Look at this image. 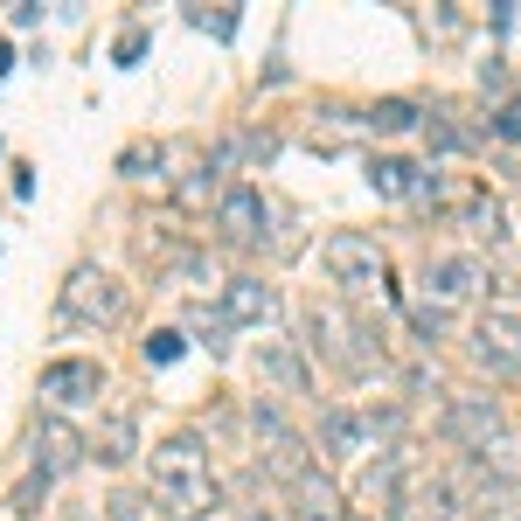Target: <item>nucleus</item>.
<instances>
[{"label": "nucleus", "instance_id": "1", "mask_svg": "<svg viewBox=\"0 0 521 521\" xmlns=\"http://www.w3.org/2000/svg\"><path fill=\"white\" fill-rule=\"evenodd\" d=\"M153 494H160V508L174 521H202L216 508V473H209V452H202V438H167V445H153Z\"/></svg>", "mask_w": 521, "mask_h": 521}, {"label": "nucleus", "instance_id": "2", "mask_svg": "<svg viewBox=\"0 0 521 521\" xmlns=\"http://www.w3.org/2000/svg\"><path fill=\"white\" fill-rule=\"evenodd\" d=\"M56 313H63V327H119L126 320V285L112 271H98V264H77L63 278Z\"/></svg>", "mask_w": 521, "mask_h": 521}, {"label": "nucleus", "instance_id": "3", "mask_svg": "<svg viewBox=\"0 0 521 521\" xmlns=\"http://www.w3.org/2000/svg\"><path fill=\"white\" fill-rule=\"evenodd\" d=\"M383 501L396 508V521H445L452 508H459V480H452V473H431V466L410 459Z\"/></svg>", "mask_w": 521, "mask_h": 521}, {"label": "nucleus", "instance_id": "4", "mask_svg": "<svg viewBox=\"0 0 521 521\" xmlns=\"http://www.w3.org/2000/svg\"><path fill=\"white\" fill-rule=\"evenodd\" d=\"M327 278L341 285V292H376L383 278H390V258H383V244L376 237H362V230H341V237H327Z\"/></svg>", "mask_w": 521, "mask_h": 521}, {"label": "nucleus", "instance_id": "5", "mask_svg": "<svg viewBox=\"0 0 521 521\" xmlns=\"http://www.w3.org/2000/svg\"><path fill=\"white\" fill-rule=\"evenodd\" d=\"M473 355H480V369H494V376H515L521 369V313H480V327H473Z\"/></svg>", "mask_w": 521, "mask_h": 521}, {"label": "nucleus", "instance_id": "6", "mask_svg": "<svg viewBox=\"0 0 521 521\" xmlns=\"http://www.w3.org/2000/svg\"><path fill=\"white\" fill-rule=\"evenodd\" d=\"M216 230H223L230 244H258L264 230H271V209H264V195L251 181H237V188L216 195Z\"/></svg>", "mask_w": 521, "mask_h": 521}, {"label": "nucleus", "instance_id": "7", "mask_svg": "<svg viewBox=\"0 0 521 521\" xmlns=\"http://www.w3.org/2000/svg\"><path fill=\"white\" fill-rule=\"evenodd\" d=\"M91 459V438L77 431V424H63V417H42L35 424V473L42 480H56V473H70V466H84Z\"/></svg>", "mask_w": 521, "mask_h": 521}, {"label": "nucleus", "instance_id": "8", "mask_svg": "<svg viewBox=\"0 0 521 521\" xmlns=\"http://www.w3.org/2000/svg\"><path fill=\"white\" fill-rule=\"evenodd\" d=\"M251 417H258V438L271 445V452H264V473H271V480H292V487H299V480L313 473V466H306V445H299V438L285 431V417H278L271 403H258Z\"/></svg>", "mask_w": 521, "mask_h": 521}, {"label": "nucleus", "instance_id": "9", "mask_svg": "<svg viewBox=\"0 0 521 521\" xmlns=\"http://www.w3.org/2000/svg\"><path fill=\"white\" fill-rule=\"evenodd\" d=\"M445 431H452L459 445L487 452V445L501 438V403H494V396H452V403H445Z\"/></svg>", "mask_w": 521, "mask_h": 521}, {"label": "nucleus", "instance_id": "10", "mask_svg": "<svg viewBox=\"0 0 521 521\" xmlns=\"http://www.w3.org/2000/svg\"><path fill=\"white\" fill-rule=\"evenodd\" d=\"M306 334H313V348H320L327 362H341L348 376H362V369H369V355L355 348L362 334H355V327H348L341 313H320V306H313V313H306Z\"/></svg>", "mask_w": 521, "mask_h": 521}, {"label": "nucleus", "instance_id": "11", "mask_svg": "<svg viewBox=\"0 0 521 521\" xmlns=\"http://www.w3.org/2000/svg\"><path fill=\"white\" fill-rule=\"evenodd\" d=\"M396 417H376V410H369V417H362V410H327V417H320V445H327V452H362V445H376V431H390Z\"/></svg>", "mask_w": 521, "mask_h": 521}, {"label": "nucleus", "instance_id": "12", "mask_svg": "<svg viewBox=\"0 0 521 521\" xmlns=\"http://www.w3.org/2000/svg\"><path fill=\"white\" fill-rule=\"evenodd\" d=\"M98 390H105L98 362H49L42 369V396L49 403H98Z\"/></svg>", "mask_w": 521, "mask_h": 521}, {"label": "nucleus", "instance_id": "13", "mask_svg": "<svg viewBox=\"0 0 521 521\" xmlns=\"http://www.w3.org/2000/svg\"><path fill=\"white\" fill-rule=\"evenodd\" d=\"M271 313H278V292H271L264 278H230V285H223V320H230V327H264Z\"/></svg>", "mask_w": 521, "mask_h": 521}, {"label": "nucleus", "instance_id": "14", "mask_svg": "<svg viewBox=\"0 0 521 521\" xmlns=\"http://www.w3.org/2000/svg\"><path fill=\"white\" fill-rule=\"evenodd\" d=\"M424 285H431L438 299H466V292H480V285H494V278H487L480 258H438L424 271Z\"/></svg>", "mask_w": 521, "mask_h": 521}, {"label": "nucleus", "instance_id": "15", "mask_svg": "<svg viewBox=\"0 0 521 521\" xmlns=\"http://www.w3.org/2000/svg\"><path fill=\"white\" fill-rule=\"evenodd\" d=\"M466 230H473L487 251L508 244V237H515V230H508V202H501V195H473V202H466Z\"/></svg>", "mask_w": 521, "mask_h": 521}, {"label": "nucleus", "instance_id": "16", "mask_svg": "<svg viewBox=\"0 0 521 521\" xmlns=\"http://www.w3.org/2000/svg\"><path fill=\"white\" fill-rule=\"evenodd\" d=\"M258 376H271L285 396H306V369H299V355L285 348V341H264V355H258Z\"/></svg>", "mask_w": 521, "mask_h": 521}, {"label": "nucleus", "instance_id": "17", "mask_svg": "<svg viewBox=\"0 0 521 521\" xmlns=\"http://www.w3.org/2000/svg\"><path fill=\"white\" fill-rule=\"evenodd\" d=\"M299 521H348L341 515V487L320 480V473H306L299 480Z\"/></svg>", "mask_w": 521, "mask_h": 521}, {"label": "nucleus", "instance_id": "18", "mask_svg": "<svg viewBox=\"0 0 521 521\" xmlns=\"http://www.w3.org/2000/svg\"><path fill=\"white\" fill-rule=\"evenodd\" d=\"M410 181H417L410 160H396V153H376V160H369V188H376V195H403V202H410Z\"/></svg>", "mask_w": 521, "mask_h": 521}, {"label": "nucleus", "instance_id": "19", "mask_svg": "<svg viewBox=\"0 0 521 521\" xmlns=\"http://www.w3.org/2000/svg\"><path fill=\"white\" fill-rule=\"evenodd\" d=\"M91 452L105 459V466H119V459H132V417L119 410V417H105V431L91 438Z\"/></svg>", "mask_w": 521, "mask_h": 521}, {"label": "nucleus", "instance_id": "20", "mask_svg": "<svg viewBox=\"0 0 521 521\" xmlns=\"http://www.w3.org/2000/svg\"><path fill=\"white\" fill-rule=\"evenodd\" d=\"M188 334H202V348L223 355V348H230V320H223V306H216V313H209V306H188Z\"/></svg>", "mask_w": 521, "mask_h": 521}, {"label": "nucleus", "instance_id": "21", "mask_svg": "<svg viewBox=\"0 0 521 521\" xmlns=\"http://www.w3.org/2000/svg\"><path fill=\"white\" fill-rule=\"evenodd\" d=\"M369 126L376 132H410V126H424V112H417L410 98H383V105H369Z\"/></svg>", "mask_w": 521, "mask_h": 521}, {"label": "nucleus", "instance_id": "22", "mask_svg": "<svg viewBox=\"0 0 521 521\" xmlns=\"http://www.w3.org/2000/svg\"><path fill=\"white\" fill-rule=\"evenodd\" d=\"M424 146H431V153H466L473 139H466V132L452 126L445 112H424Z\"/></svg>", "mask_w": 521, "mask_h": 521}, {"label": "nucleus", "instance_id": "23", "mask_svg": "<svg viewBox=\"0 0 521 521\" xmlns=\"http://www.w3.org/2000/svg\"><path fill=\"white\" fill-rule=\"evenodd\" d=\"M181 348H188V334H174V327H160V334H146V341H139V355H146L153 369H167Z\"/></svg>", "mask_w": 521, "mask_h": 521}, {"label": "nucleus", "instance_id": "24", "mask_svg": "<svg viewBox=\"0 0 521 521\" xmlns=\"http://www.w3.org/2000/svg\"><path fill=\"white\" fill-rule=\"evenodd\" d=\"M188 21H195V28H209L216 42H230V35H237V7H216V14H209V7H195Z\"/></svg>", "mask_w": 521, "mask_h": 521}, {"label": "nucleus", "instance_id": "25", "mask_svg": "<svg viewBox=\"0 0 521 521\" xmlns=\"http://www.w3.org/2000/svg\"><path fill=\"white\" fill-rule=\"evenodd\" d=\"M42 494H49V480H42V473H28V480L14 487V501H7V508H14V515H35V501H42Z\"/></svg>", "mask_w": 521, "mask_h": 521}, {"label": "nucleus", "instance_id": "26", "mask_svg": "<svg viewBox=\"0 0 521 521\" xmlns=\"http://www.w3.org/2000/svg\"><path fill=\"white\" fill-rule=\"evenodd\" d=\"M410 327H417L424 341H438V334H445V313H438V306H417V313H410Z\"/></svg>", "mask_w": 521, "mask_h": 521}, {"label": "nucleus", "instance_id": "27", "mask_svg": "<svg viewBox=\"0 0 521 521\" xmlns=\"http://www.w3.org/2000/svg\"><path fill=\"white\" fill-rule=\"evenodd\" d=\"M126 174H146V167H160V146H126V160H119Z\"/></svg>", "mask_w": 521, "mask_h": 521}, {"label": "nucleus", "instance_id": "28", "mask_svg": "<svg viewBox=\"0 0 521 521\" xmlns=\"http://www.w3.org/2000/svg\"><path fill=\"white\" fill-rule=\"evenodd\" d=\"M445 188H438V174L431 167H417V181H410V202H438Z\"/></svg>", "mask_w": 521, "mask_h": 521}, {"label": "nucleus", "instance_id": "29", "mask_svg": "<svg viewBox=\"0 0 521 521\" xmlns=\"http://www.w3.org/2000/svg\"><path fill=\"white\" fill-rule=\"evenodd\" d=\"M494 132H501V139H515V146H521V105H515V98L501 105V119H494Z\"/></svg>", "mask_w": 521, "mask_h": 521}, {"label": "nucleus", "instance_id": "30", "mask_svg": "<svg viewBox=\"0 0 521 521\" xmlns=\"http://www.w3.org/2000/svg\"><path fill=\"white\" fill-rule=\"evenodd\" d=\"M244 153H251V160H271V153H278V139H271V132H251V139H244Z\"/></svg>", "mask_w": 521, "mask_h": 521}, {"label": "nucleus", "instance_id": "31", "mask_svg": "<svg viewBox=\"0 0 521 521\" xmlns=\"http://www.w3.org/2000/svg\"><path fill=\"white\" fill-rule=\"evenodd\" d=\"M139 49H146V35H139V28H126V35H119V63H132Z\"/></svg>", "mask_w": 521, "mask_h": 521}, {"label": "nucleus", "instance_id": "32", "mask_svg": "<svg viewBox=\"0 0 521 521\" xmlns=\"http://www.w3.org/2000/svg\"><path fill=\"white\" fill-rule=\"evenodd\" d=\"M7 70H14V56H7V42H0V77H7Z\"/></svg>", "mask_w": 521, "mask_h": 521}]
</instances>
